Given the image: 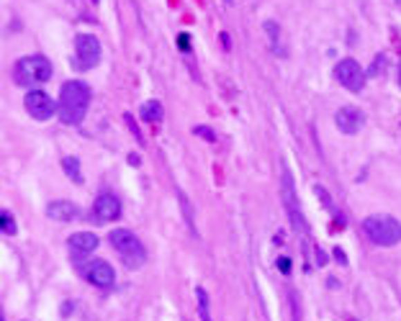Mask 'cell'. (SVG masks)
I'll list each match as a JSON object with an SVG mask.
<instances>
[{
	"label": "cell",
	"mask_w": 401,
	"mask_h": 321,
	"mask_svg": "<svg viewBox=\"0 0 401 321\" xmlns=\"http://www.w3.org/2000/svg\"><path fill=\"white\" fill-rule=\"evenodd\" d=\"M111 247L116 249L124 260L127 267H142L147 260V252H144V244L137 239V234L129 229H116L111 231Z\"/></svg>",
	"instance_id": "277c9868"
},
{
	"label": "cell",
	"mask_w": 401,
	"mask_h": 321,
	"mask_svg": "<svg viewBox=\"0 0 401 321\" xmlns=\"http://www.w3.org/2000/svg\"><path fill=\"white\" fill-rule=\"evenodd\" d=\"M265 31H268V37H270V44H273V49L278 52V34H281L278 23H275V21H265Z\"/></svg>",
	"instance_id": "e0dca14e"
},
{
	"label": "cell",
	"mask_w": 401,
	"mask_h": 321,
	"mask_svg": "<svg viewBox=\"0 0 401 321\" xmlns=\"http://www.w3.org/2000/svg\"><path fill=\"white\" fill-rule=\"evenodd\" d=\"M193 131H196V134H200V137L206 139V142H214V139H216V137H214V131H211L209 126H196Z\"/></svg>",
	"instance_id": "d6986e66"
},
{
	"label": "cell",
	"mask_w": 401,
	"mask_h": 321,
	"mask_svg": "<svg viewBox=\"0 0 401 321\" xmlns=\"http://www.w3.org/2000/svg\"><path fill=\"white\" fill-rule=\"evenodd\" d=\"M91 106V88L82 80H67L59 90V106H57V116L67 126H77Z\"/></svg>",
	"instance_id": "6da1fadb"
},
{
	"label": "cell",
	"mask_w": 401,
	"mask_h": 321,
	"mask_svg": "<svg viewBox=\"0 0 401 321\" xmlns=\"http://www.w3.org/2000/svg\"><path fill=\"white\" fill-rule=\"evenodd\" d=\"M62 167H64V173L70 175V180H75V183H82L80 162H77L75 157H64V159H62Z\"/></svg>",
	"instance_id": "5bb4252c"
},
{
	"label": "cell",
	"mask_w": 401,
	"mask_h": 321,
	"mask_svg": "<svg viewBox=\"0 0 401 321\" xmlns=\"http://www.w3.org/2000/svg\"><path fill=\"white\" fill-rule=\"evenodd\" d=\"M335 124H337V128L342 134H350V137H353V134H357V131L363 128L365 116H363V110L355 108V106H345V108L337 110Z\"/></svg>",
	"instance_id": "30bf717a"
},
{
	"label": "cell",
	"mask_w": 401,
	"mask_h": 321,
	"mask_svg": "<svg viewBox=\"0 0 401 321\" xmlns=\"http://www.w3.org/2000/svg\"><path fill=\"white\" fill-rule=\"evenodd\" d=\"M278 270H281V273H286V275L291 273V262H288V257H281V260H278Z\"/></svg>",
	"instance_id": "ffe728a7"
},
{
	"label": "cell",
	"mask_w": 401,
	"mask_h": 321,
	"mask_svg": "<svg viewBox=\"0 0 401 321\" xmlns=\"http://www.w3.org/2000/svg\"><path fill=\"white\" fill-rule=\"evenodd\" d=\"M399 3H401V0H399Z\"/></svg>",
	"instance_id": "83f0119b"
},
{
	"label": "cell",
	"mask_w": 401,
	"mask_h": 321,
	"mask_svg": "<svg viewBox=\"0 0 401 321\" xmlns=\"http://www.w3.org/2000/svg\"><path fill=\"white\" fill-rule=\"evenodd\" d=\"M196 298H198V313H200V321H214L211 319V306H209V293L198 288L196 291Z\"/></svg>",
	"instance_id": "9a60e30c"
},
{
	"label": "cell",
	"mask_w": 401,
	"mask_h": 321,
	"mask_svg": "<svg viewBox=\"0 0 401 321\" xmlns=\"http://www.w3.org/2000/svg\"><path fill=\"white\" fill-rule=\"evenodd\" d=\"M139 162H142V159H139V155H134V152H131V155H129V165H139Z\"/></svg>",
	"instance_id": "7402d4cb"
},
{
	"label": "cell",
	"mask_w": 401,
	"mask_h": 321,
	"mask_svg": "<svg viewBox=\"0 0 401 321\" xmlns=\"http://www.w3.org/2000/svg\"><path fill=\"white\" fill-rule=\"evenodd\" d=\"M49 77H52V62L41 55L24 57V59H19L16 67H13V80H16V85H21V88L37 90V85L49 83Z\"/></svg>",
	"instance_id": "7a4b0ae2"
},
{
	"label": "cell",
	"mask_w": 401,
	"mask_h": 321,
	"mask_svg": "<svg viewBox=\"0 0 401 321\" xmlns=\"http://www.w3.org/2000/svg\"><path fill=\"white\" fill-rule=\"evenodd\" d=\"M139 113H142V119H144V121H149V124H157V121L162 119V106H160L157 101H147L144 106H142V110H139Z\"/></svg>",
	"instance_id": "4fadbf2b"
},
{
	"label": "cell",
	"mask_w": 401,
	"mask_h": 321,
	"mask_svg": "<svg viewBox=\"0 0 401 321\" xmlns=\"http://www.w3.org/2000/svg\"><path fill=\"white\" fill-rule=\"evenodd\" d=\"M80 273L88 283L98 285V288H111V285L116 283V273H113V267H111L109 262H103V260H93V262H88V265H82Z\"/></svg>",
	"instance_id": "ba28073f"
},
{
	"label": "cell",
	"mask_w": 401,
	"mask_h": 321,
	"mask_svg": "<svg viewBox=\"0 0 401 321\" xmlns=\"http://www.w3.org/2000/svg\"><path fill=\"white\" fill-rule=\"evenodd\" d=\"M46 216L55 221H73L80 216V208L70 201H55L46 206Z\"/></svg>",
	"instance_id": "7c38bea8"
},
{
	"label": "cell",
	"mask_w": 401,
	"mask_h": 321,
	"mask_svg": "<svg viewBox=\"0 0 401 321\" xmlns=\"http://www.w3.org/2000/svg\"><path fill=\"white\" fill-rule=\"evenodd\" d=\"M0 224H3V234H6V237H13V234H16V219H13V213L10 211L0 213Z\"/></svg>",
	"instance_id": "2e32d148"
},
{
	"label": "cell",
	"mask_w": 401,
	"mask_h": 321,
	"mask_svg": "<svg viewBox=\"0 0 401 321\" xmlns=\"http://www.w3.org/2000/svg\"><path fill=\"white\" fill-rule=\"evenodd\" d=\"M399 85H401V62H399Z\"/></svg>",
	"instance_id": "d4e9b609"
},
{
	"label": "cell",
	"mask_w": 401,
	"mask_h": 321,
	"mask_svg": "<svg viewBox=\"0 0 401 321\" xmlns=\"http://www.w3.org/2000/svg\"><path fill=\"white\" fill-rule=\"evenodd\" d=\"M180 46H183V49H188V37H185V34L180 37Z\"/></svg>",
	"instance_id": "cb8c5ba5"
},
{
	"label": "cell",
	"mask_w": 401,
	"mask_h": 321,
	"mask_svg": "<svg viewBox=\"0 0 401 321\" xmlns=\"http://www.w3.org/2000/svg\"><path fill=\"white\" fill-rule=\"evenodd\" d=\"M317 265H327V255H324V249H317Z\"/></svg>",
	"instance_id": "44dd1931"
},
{
	"label": "cell",
	"mask_w": 401,
	"mask_h": 321,
	"mask_svg": "<svg viewBox=\"0 0 401 321\" xmlns=\"http://www.w3.org/2000/svg\"><path fill=\"white\" fill-rule=\"evenodd\" d=\"M350 321H355V319H350Z\"/></svg>",
	"instance_id": "484cf974"
},
{
	"label": "cell",
	"mask_w": 401,
	"mask_h": 321,
	"mask_svg": "<svg viewBox=\"0 0 401 321\" xmlns=\"http://www.w3.org/2000/svg\"><path fill=\"white\" fill-rule=\"evenodd\" d=\"M381 70H386V57H383V55H378V57H375L373 67L368 70V75H371V77H378V72H381Z\"/></svg>",
	"instance_id": "ac0fdd59"
},
{
	"label": "cell",
	"mask_w": 401,
	"mask_h": 321,
	"mask_svg": "<svg viewBox=\"0 0 401 321\" xmlns=\"http://www.w3.org/2000/svg\"><path fill=\"white\" fill-rule=\"evenodd\" d=\"M95 3H98V0H95Z\"/></svg>",
	"instance_id": "4316f807"
},
{
	"label": "cell",
	"mask_w": 401,
	"mask_h": 321,
	"mask_svg": "<svg viewBox=\"0 0 401 321\" xmlns=\"http://www.w3.org/2000/svg\"><path fill=\"white\" fill-rule=\"evenodd\" d=\"M70 249H73V255H80V257H85V255H91V252H95L98 249V237L95 234H91V231H77V234H73L70 237Z\"/></svg>",
	"instance_id": "8fae6325"
},
{
	"label": "cell",
	"mask_w": 401,
	"mask_h": 321,
	"mask_svg": "<svg viewBox=\"0 0 401 321\" xmlns=\"http://www.w3.org/2000/svg\"><path fill=\"white\" fill-rule=\"evenodd\" d=\"M363 231L365 237L378 247H396L401 242V224L393 216H386V213L368 216L363 221Z\"/></svg>",
	"instance_id": "3957f363"
},
{
	"label": "cell",
	"mask_w": 401,
	"mask_h": 321,
	"mask_svg": "<svg viewBox=\"0 0 401 321\" xmlns=\"http://www.w3.org/2000/svg\"><path fill=\"white\" fill-rule=\"evenodd\" d=\"M100 62V41L91 34H80L75 39V59L73 64L77 70H91Z\"/></svg>",
	"instance_id": "5b68a950"
},
{
	"label": "cell",
	"mask_w": 401,
	"mask_h": 321,
	"mask_svg": "<svg viewBox=\"0 0 401 321\" xmlns=\"http://www.w3.org/2000/svg\"><path fill=\"white\" fill-rule=\"evenodd\" d=\"M335 257H337V262H345V252L342 249H335Z\"/></svg>",
	"instance_id": "603a6c76"
},
{
	"label": "cell",
	"mask_w": 401,
	"mask_h": 321,
	"mask_svg": "<svg viewBox=\"0 0 401 321\" xmlns=\"http://www.w3.org/2000/svg\"><path fill=\"white\" fill-rule=\"evenodd\" d=\"M24 106H26L28 116H34L37 121H49L55 116V101L44 90H28Z\"/></svg>",
	"instance_id": "52a82bcc"
},
{
	"label": "cell",
	"mask_w": 401,
	"mask_h": 321,
	"mask_svg": "<svg viewBox=\"0 0 401 321\" xmlns=\"http://www.w3.org/2000/svg\"><path fill=\"white\" fill-rule=\"evenodd\" d=\"M121 216V201L116 195H111V193H103L98 195V201L93 206V219L98 221V224H109V221L119 219Z\"/></svg>",
	"instance_id": "9c48e42d"
},
{
	"label": "cell",
	"mask_w": 401,
	"mask_h": 321,
	"mask_svg": "<svg viewBox=\"0 0 401 321\" xmlns=\"http://www.w3.org/2000/svg\"><path fill=\"white\" fill-rule=\"evenodd\" d=\"M335 77H337V83L342 85V88H347V90H353V93L363 90V85H365L363 67H360L355 59H342V62H337Z\"/></svg>",
	"instance_id": "8992f818"
}]
</instances>
